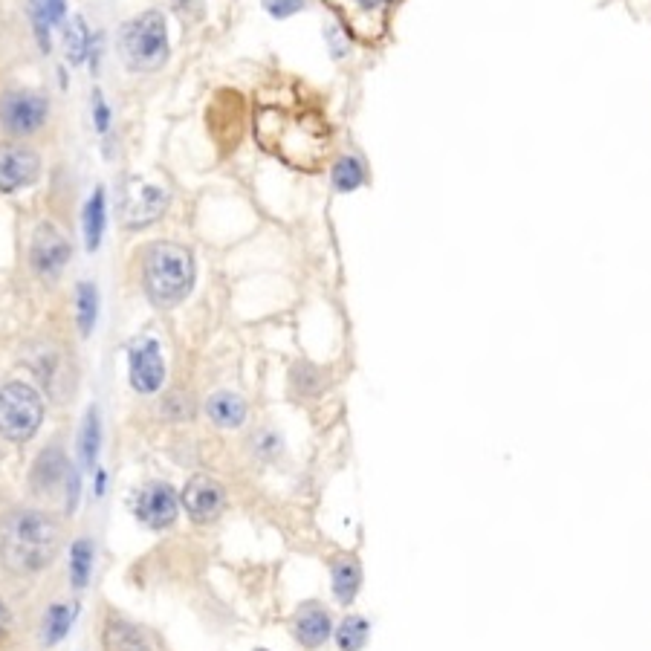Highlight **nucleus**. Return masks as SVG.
<instances>
[{"label": "nucleus", "instance_id": "nucleus-1", "mask_svg": "<svg viewBox=\"0 0 651 651\" xmlns=\"http://www.w3.org/2000/svg\"><path fill=\"white\" fill-rule=\"evenodd\" d=\"M255 136L267 154L299 171H319L333 145L325 113L304 102L264 105L255 113Z\"/></svg>", "mask_w": 651, "mask_h": 651}, {"label": "nucleus", "instance_id": "nucleus-2", "mask_svg": "<svg viewBox=\"0 0 651 651\" xmlns=\"http://www.w3.org/2000/svg\"><path fill=\"white\" fill-rule=\"evenodd\" d=\"M61 547V527L35 510L12 513L0 524V559L15 573H38L55 559Z\"/></svg>", "mask_w": 651, "mask_h": 651}, {"label": "nucleus", "instance_id": "nucleus-3", "mask_svg": "<svg viewBox=\"0 0 651 651\" xmlns=\"http://www.w3.org/2000/svg\"><path fill=\"white\" fill-rule=\"evenodd\" d=\"M197 278L194 255L186 246L157 241L142 255V287L154 307L171 310L189 299Z\"/></svg>", "mask_w": 651, "mask_h": 651}, {"label": "nucleus", "instance_id": "nucleus-4", "mask_svg": "<svg viewBox=\"0 0 651 651\" xmlns=\"http://www.w3.org/2000/svg\"><path fill=\"white\" fill-rule=\"evenodd\" d=\"M119 58L131 73H157L171 58L168 24L160 9H148L119 29Z\"/></svg>", "mask_w": 651, "mask_h": 651}, {"label": "nucleus", "instance_id": "nucleus-5", "mask_svg": "<svg viewBox=\"0 0 651 651\" xmlns=\"http://www.w3.org/2000/svg\"><path fill=\"white\" fill-rule=\"evenodd\" d=\"M44 420L41 394L27 382H6L0 388V434L12 443L32 440Z\"/></svg>", "mask_w": 651, "mask_h": 651}, {"label": "nucleus", "instance_id": "nucleus-6", "mask_svg": "<svg viewBox=\"0 0 651 651\" xmlns=\"http://www.w3.org/2000/svg\"><path fill=\"white\" fill-rule=\"evenodd\" d=\"M333 3L342 15V27L351 35V41L377 47L388 38L391 18L400 0H333Z\"/></svg>", "mask_w": 651, "mask_h": 651}, {"label": "nucleus", "instance_id": "nucleus-7", "mask_svg": "<svg viewBox=\"0 0 651 651\" xmlns=\"http://www.w3.org/2000/svg\"><path fill=\"white\" fill-rule=\"evenodd\" d=\"M47 113H50L47 99L32 90H9L0 99V122L15 136L35 134L47 122Z\"/></svg>", "mask_w": 651, "mask_h": 651}, {"label": "nucleus", "instance_id": "nucleus-8", "mask_svg": "<svg viewBox=\"0 0 651 651\" xmlns=\"http://www.w3.org/2000/svg\"><path fill=\"white\" fill-rule=\"evenodd\" d=\"M168 209V191L163 186H154L142 177H134L125 189V203H122V220L128 229H145L157 223Z\"/></svg>", "mask_w": 651, "mask_h": 651}, {"label": "nucleus", "instance_id": "nucleus-9", "mask_svg": "<svg viewBox=\"0 0 651 651\" xmlns=\"http://www.w3.org/2000/svg\"><path fill=\"white\" fill-rule=\"evenodd\" d=\"M41 174V157L24 142H0V191L12 194L32 186Z\"/></svg>", "mask_w": 651, "mask_h": 651}, {"label": "nucleus", "instance_id": "nucleus-10", "mask_svg": "<svg viewBox=\"0 0 651 651\" xmlns=\"http://www.w3.org/2000/svg\"><path fill=\"white\" fill-rule=\"evenodd\" d=\"M73 249L70 241L55 229L53 223H38L32 244H29V264L41 278H58L61 270L67 267Z\"/></svg>", "mask_w": 651, "mask_h": 651}, {"label": "nucleus", "instance_id": "nucleus-11", "mask_svg": "<svg viewBox=\"0 0 651 651\" xmlns=\"http://www.w3.org/2000/svg\"><path fill=\"white\" fill-rule=\"evenodd\" d=\"M128 374L136 394H157L165 382V359L157 339H139L128 353Z\"/></svg>", "mask_w": 651, "mask_h": 651}, {"label": "nucleus", "instance_id": "nucleus-12", "mask_svg": "<svg viewBox=\"0 0 651 651\" xmlns=\"http://www.w3.org/2000/svg\"><path fill=\"white\" fill-rule=\"evenodd\" d=\"M183 507L194 524H209L226 510V489L209 475H194L183 489Z\"/></svg>", "mask_w": 651, "mask_h": 651}, {"label": "nucleus", "instance_id": "nucleus-13", "mask_svg": "<svg viewBox=\"0 0 651 651\" xmlns=\"http://www.w3.org/2000/svg\"><path fill=\"white\" fill-rule=\"evenodd\" d=\"M177 516H180V498L168 484L154 481L142 487L136 498V518L142 524H148L151 530H165L177 521Z\"/></svg>", "mask_w": 651, "mask_h": 651}, {"label": "nucleus", "instance_id": "nucleus-14", "mask_svg": "<svg viewBox=\"0 0 651 651\" xmlns=\"http://www.w3.org/2000/svg\"><path fill=\"white\" fill-rule=\"evenodd\" d=\"M293 634L304 649L325 646L327 637L333 634V620L322 602H304L293 620Z\"/></svg>", "mask_w": 651, "mask_h": 651}, {"label": "nucleus", "instance_id": "nucleus-15", "mask_svg": "<svg viewBox=\"0 0 651 651\" xmlns=\"http://www.w3.org/2000/svg\"><path fill=\"white\" fill-rule=\"evenodd\" d=\"M371 177V168L359 151H345L330 163V189L336 194H353L365 189Z\"/></svg>", "mask_w": 651, "mask_h": 651}, {"label": "nucleus", "instance_id": "nucleus-16", "mask_svg": "<svg viewBox=\"0 0 651 651\" xmlns=\"http://www.w3.org/2000/svg\"><path fill=\"white\" fill-rule=\"evenodd\" d=\"M330 585L339 605H353L362 591V565L353 553H342L330 562Z\"/></svg>", "mask_w": 651, "mask_h": 651}, {"label": "nucleus", "instance_id": "nucleus-17", "mask_svg": "<svg viewBox=\"0 0 651 651\" xmlns=\"http://www.w3.org/2000/svg\"><path fill=\"white\" fill-rule=\"evenodd\" d=\"M206 414L209 420L215 423L217 429H241L249 414V406L241 394L235 391H215L209 400H206Z\"/></svg>", "mask_w": 651, "mask_h": 651}, {"label": "nucleus", "instance_id": "nucleus-18", "mask_svg": "<svg viewBox=\"0 0 651 651\" xmlns=\"http://www.w3.org/2000/svg\"><path fill=\"white\" fill-rule=\"evenodd\" d=\"M105 651H154V646L139 625L110 617L105 625Z\"/></svg>", "mask_w": 651, "mask_h": 651}, {"label": "nucleus", "instance_id": "nucleus-19", "mask_svg": "<svg viewBox=\"0 0 651 651\" xmlns=\"http://www.w3.org/2000/svg\"><path fill=\"white\" fill-rule=\"evenodd\" d=\"M105 220H108V200H105V189L99 186V189L87 197V206H84V215H82L84 246H87V252H96L99 244H102Z\"/></svg>", "mask_w": 651, "mask_h": 651}, {"label": "nucleus", "instance_id": "nucleus-20", "mask_svg": "<svg viewBox=\"0 0 651 651\" xmlns=\"http://www.w3.org/2000/svg\"><path fill=\"white\" fill-rule=\"evenodd\" d=\"M67 472H70V466L64 461V455L58 452V449H47L38 463L32 466V489L35 492H53V487L61 481V478H67Z\"/></svg>", "mask_w": 651, "mask_h": 651}, {"label": "nucleus", "instance_id": "nucleus-21", "mask_svg": "<svg viewBox=\"0 0 651 651\" xmlns=\"http://www.w3.org/2000/svg\"><path fill=\"white\" fill-rule=\"evenodd\" d=\"M90 47H93V35L87 29V21L82 15H73L70 24L64 27V58L70 67H79L84 64V58L90 55Z\"/></svg>", "mask_w": 651, "mask_h": 651}, {"label": "nucleus", "instance_id": "nucleus-22", "mask_svg": "<svg viewBox=\"0 0 651 651\" xmlns=\"http://www.w3.org/2000/svg\"><path fill=\"white\" fill-rule=\"evenodd\" d=\"M99 446H102V423H99V408H87L82 423V437H79V452H82V466L90 472L99 458Z\"/></svg>", "mask_w": 651, "mask_h": 651}, {"label": "nucleus", "instance_id": "nucleus-23", "mask_svg": "<svg viewBox=\"0 0 651 651\" xmlns=\"http://www.w3.org/2000/svg\"><path fill=\"white\" fill-rule=\"evenodd\" d=\"M368 637H371V625L359 614H348L339 623V628H336V646H339V651H362L365 643H368Z\"/></svg>", "mask_w": 651, "mask_h": 651}, {"label": "nucleus", "instance_id": "nucleus-24", "mask_svg": "<svg viewBox=\"0 0 651 651\" xmlns=\"http://www.w3.org/2000/svg\"><path fill=\"white\" fill-rule=\"evenodd\" d=\"M96 313H99V293L90 281H82L76 287V319H79V330L82 336H90L96 327Z\"/></svg>", "mask_w": 651, "mask_h": 651}, {"label": "nucleus", "instance_id": "nucleus-25", "mask_svg": "<svg viewBox=\"0 0 651 651\" xmlns=\"http://www.w3.org/2000/svg\"><path fill=\"white\" fill-rule=\"evenodd\" d=\"M90 570H93V544H90V539H79L70 550V579H73L76 591L87 588Z\"/></svg>", "mask_w": 651, "mask_h": 651}, {"label": "nucleus", "instance_id": "nucleus-26", "mask_svg": "<svg viewBox=\"0 0 651 651\" xmlns=\"http://www.w3.org/2000/svg\"><path fill=\"white\" fill-rule=\"evenodd\" d=\"M27 12L32 32H35V41H38V50H41V53H50V50H53V35H50L53 24H50V15H47L44 0H29Z\"/></svg>", "mask_w": 651, "mask_h": 651}, {"label": "nucleus", "instance_id": "nucleus-27", "mask_svg": "<svg viewBox=\"0 0 651 651\" xmlns=\"http://www.w3.org/2000/svg\"><path fill=\"white\" fill-rule=\"evenodd\" d=\"M70 623H73V608L67 605H53L47 611V620H44V643L47 646H55L64 640V634L70 631Z\"/></svg>", "mask_w": 651, "mask_h": 651}, {"label": "nucleus", "instance_id": "nucleus-28", "mask_svg": "<svg viewBox=\"0 0 651 651\" xmlns=\"http://www.w3.org/2000/svg\"><path fill=\"white\" fill-rule=\"evenodd\" d=\"M325 47H327V55H330L333 61H345V58H351V53H353L351 35L345 32V27H342V24H327Z\"/></svg>", "mask_w": 651, "mask_h": 651}, {"label": "nucleus", "instance_id": "nucleus-29", "mask_svg": "<svg viewBox=\"0 0 651 651\" xmlns=\"http://www.w3.org/2000/svg\"><path fill=\"white\" fill-rule=\"evenodd\" d=\"M290 382H293L296 394H301V397H313V394H319V391H322V385H325L322 374H319L313 365H296V368H293V377H290Z\"/></svg>", "mask_w": 651, "mask_h": 651}, {"label": "nucleus", "instance_id": "nucleus-30", "mask_svg": "<svg viewBox=\"0 0 651 651\" xmlns=\"http://www.w3.org/2000/svg\"><path fill=\"white\" fill-rule=\"evenodd\" d=\"M171 6L183 24H197L206 15V0H171Z\"/></svg>", "mask_w": 651, "mask_h": 651}, {"label": "nucleus", "instance_id": "nucleus-31", "mask_svg": "<svg viewBox=\"0 0 651 651\" xmlns=\"http://www.w3.org/2000/svg\"><path fill=\"white\" fill-rule=\"evenodd\" d=\"M261 3L275 21H287V18L299 15L301 9L307 6V0H261Z\"/></svg>", "mask_w": 651, "mask_h": 651}, {"label": "nucleus", "instance_id": "nucleus-32", "mask_svg": "<svg viewBox=\"0 0 651 651\" xmlns=\"http://www.w3.org/2000/svg\"><path fill=\"white\" fill-rule=\"evenodd\" d=\"M93 125L102 136L110 131V108L105 96H102V90H93Z\"/></svg>", "mask_w": 651, "mask_h": 651}, {"label": "nucleus", "instance_id": "nucleus-33", "mask_svg": "<svg viewBox=\"0 0 651 651\" xmlns=\"http://www.w3.org/2000/svg\"><path fill=\"white\" fill-rule=\"evenodd\" d=\"M76 507H79V475L70 466V472H67V513H73Z\"/></svg>", "mask_w": 651, "mask_h": 651}, {"label": "nucleus", "instance_id": "nucleus-34", "mask_svg": "<svg viewBox=\"0 0 651 651\" xmlns=\"http://www.w3.org/2000/svg\"><path fill=\"white\" fill-rule=\"evenodd\" d=\"M44 6H47V15H50V24L58 27L61 21H64V12H67V6H64V0H44Z\"/></svg>", "mask_w": 651, "mask_h": 651}, {"label": "nucleus", "instance_id": "nucleus-35", "mask_svg": "<svg viewBox=\"0 0 651 651\" xmlns=\"http://www.w3.org/2000/svg\"><path fill=\"white\" fill-rule=\"evenodd\" d=\"M9 634V608H6V602L0 599V640Z\"/></svg>", "mask_w": 651, "mask_h": 651}, {"label": "nucleus", "instance_id": "nucleus-36", "mask_svg": "<svg viewBox=\"0 0 651 651\" xmlns=\"http://www.w3.org/2000/svg\"><path fill=\"white\" fill-rule=\"evenodd\" d=\"M255 651H267V649H255Z\"/></svg>", "mask_w": 651, "mask_h": 651}]
</instances>
